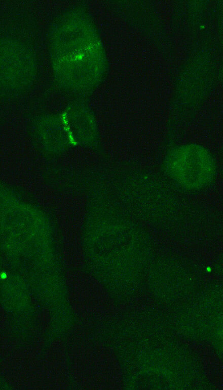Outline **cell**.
Returning a JSON list of instances; mask_svg holds the SVG:
<instances>
[{"mask_svg": "<svg viewBox=\"0 0 223 390\" xmlns=\"http://www.w3.org/2000/svg\"><path fill=\"white\" fill-rule=\"evenodd\" d=\"M165 167L176 182L189 189L207 184L215 173V161L210 152L196 144L183 145L173 149L167 156Z\"/></svg>", "mask_w": 223, "mask_h": 390, "instance_id": "6da1fadb", "label": "cell"}]
</instances>
